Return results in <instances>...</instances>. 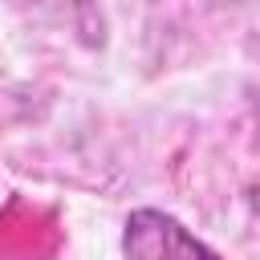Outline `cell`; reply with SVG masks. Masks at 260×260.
<instances>
[{
	"label": "cell",
	"mask_w": 260,
	"mask_h": 260,
	"mask_svg": "<svg viewBox=\"0 0 260 260\" xmlns=\"http://www.w3.org/2000/svg\"><path fill=\"white\" fill-rule=\"evenodd\" d=\"M126 260H219L203 240H195L175 215L158 207H138L122 228Z\"/></svg>",
	"instance_id": "cell-1"
}]
</instances>
